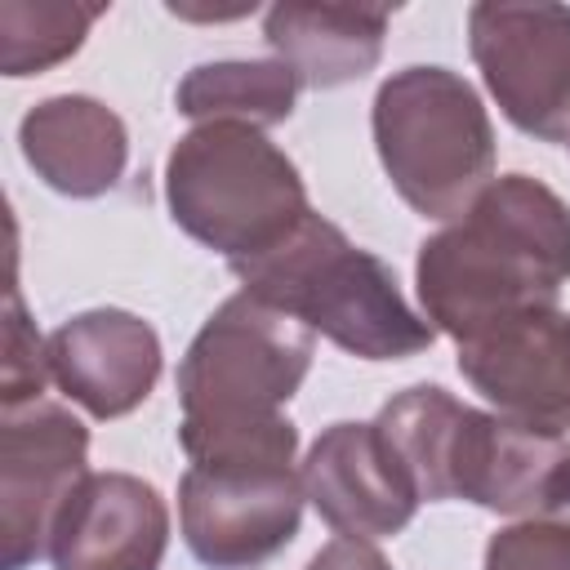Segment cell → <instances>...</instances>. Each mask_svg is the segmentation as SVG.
Wrapping results in <instances>:
<instances>
[{"label":"cell","mask_w":570,"mask_h":570,"mask_svg":"<svg viewBox=\"0 0 570 570\" xmlns=\"http://www.w3.org/2000/svg\"><path fill=\"white\" fill-rule=\"evenodd\" d=\"M570 281V209L530 174L490 183L419 249V298L432 330L468 343L512 316L557 307Z\"/></svg>","instance_id":"6da1fadb"},{"label":"cell","mask_w":570,"mask_h":570,"mask_svg":"<svg viewBox=\"0 0 570 570\" xmlns=\"http://www.w3.org/2000/svg\"><path fill=\"white\" fill-rule=\"evenodd\" d=\"M312 365V330L289 312L232 294L191 338L178 365V441L191 463H294L298 432L281 405Z\"/></svg>","instance_id":"7a4b0ae2"},{"label":"cell","mask_w":570,"mask_h":570,"mask_svg":"<svg viewBox=\"0 0 570 570\" xmlns=\"http://www.w3.org/2000/svg\"><path fill=\"white\" fill-rule=\"evenodd\" d=\"M374 423L428 503L468 499L508 517H548L570 503V436L481 414L428 383L387 401Z\"/></svg>","instance_id":"3957f363"},{"label":"cell","mask_w":570,"mask_h":570,"mask_svg":"<svg viewBox=\"0 0 570 570\" xmlns=\"http://www.w3.org/2000/svg\"><path fill=\"white\" fill-rule=\"evenodd\" d=\"M232 272L245 294L289 312L312 334H325L365 361H401L436 338L432 321L401 298L396 272L321 214H307L289 240Z\"/></svg>","instance_id":"277c9868"},{"label":"cell","mask_w":570,"mask_h":570,"mask_svg":"<svg viewBox=\"0 0 570 570\" xmlns=\"http://www.w3.org/2000/svg\"><path fill=\"white\" fill-rule=\"evenodd\" d=\"M165 196L174 223L232 267L276 249L312 214L294 160L240 120H209L178 138Z\"/></svg>","instance_id":"5b68a950"},{"label":"cell","mask_w":570,"mask_h":570,"mask_svg":"<svg viewBox=\"0 0 570 570\" xmlns=\"http://www.w3.org/2000/svg\"><path fill=\"white\" fill-rule=\"evenodd\" d=\"M374 142L392 187L423 218H459L494 174L490 116L445 67H405L379 85Z\"/></svg>","instance_id":"8992f818"},{"label":"cell","mask_w":570,"mask_h":570,"mask_svg":"<svg viewBox=\"0 0 570 570\" xmlns=\"http://www.w3.org/2000/svg\"><path fill=\"white\" fill-rule=\"evenodd\" d=\"M303 499L294 463H191L178 481V525L209 570H258L298 534Z\"/></svg>","instance_id":"52a82bcc"},{"label":"cell","mask_w":570,"mask_h":570,"mask_svg":"<svg viewBox=\"0 0 570 570\" xmlns=\"http://www.w3.org/2000/svg\"><path fill=\"white\" fill-rule=\"evenodd\" d=\"M472 58L503 116L543 138H570V9L566 4H472Z\"/></svg>","instance_id":"ba28073f"},{"label":"cell","mask_w":570,"mask_h":570,"mask_svg":"<svg viewBox=\"0 0 570 570\" xmlns=\"http://www.w3.org/2000/svg\"><path fill=\"white\" fill-rule=\"evenodd\" d=\"M89 432L62 405L31 401L4 410L0 432V543L4 570L49 557L53 521L85 476Z\"/></svg>","instance_id":"9c48e42d"},{"label":"cell","mask_w":570,"mask_h":570,"mask_svg":"<svg viewBox=\"0 0 570 570\" xmlns=\"http://www.w3.org/2000/svg\"><path fill=\"white\" fill-rule=\"evenodd\" d=\"M463 379L512 423L566 436L570 432V316L525 312L459 343Z\"/></svg>","instance_id":"30bf717a"},{"label":"cell","mask_w":570,"mask_h":570,"mask_svg":"<svg viewBox=\"0 0 570 570\" xmlns=\"http://www.w3.org/2000/svg\"><path fill=\"white\" fill-rule=\"evenodd\" d=\"M303 490L343 539H383L410 525L423 503L379 423H334L303 463Z\"/></svg>","instance_id":"8fae6325"},{"label":"cell","mask_w":570,"mask_h":570,"mask_svg":"<svg viewBox=\"0 0 570 570\" xmlns=\"http://www.w3.org/2000/svg\"><path fill=\"white\" fill-rule=\"evenodd\" d=\"M169 543L165 499L129 472H85L53 534V570H156Z\"/></svg>","instance_id":"7c38bea8"},{"label":"cell","mask_w":570,"mask_h":570,"mask_svg":"<svg viewBox=\"0 0 570 570\" xmlns=\"http://www.w3.org/2000/svg\"><path fill=\"white\" fill-rule=\"evenodd\" d=\"M160 374L156 330L120 307L80 312L49 334V379L94 419H120L147 401Z\"/></svg>","instance_id":"4fadbf2b"},{"label":"cell","mask_w":570,"mask_h":570,"mask_svg":"<svg viewBox=\"0 0 570 570\" xmlns=\"http://www.w3.org/2000/svg\"><path fill=\"white\" fill-rule=\"evenodd\" d=\"M18 138H22L27 165L62 196L111 191L129 156L120 116L80 94H62L27 111Z\"/></svg>","instance_id":"5bb4252c"},{"label":"cell","mask_w":570,"mask_h":570,"mask_svg":"<svg viewBox=\"0 0 570 570\" xmlns=\"http://www.w3.org/2000/svg\"><path fill=\"white\" fill-rule=\"evenodd\" d=\"M392 9L383 4H276L263 18L272 53L307 89H334L374 71Z\"/></svg>","instance_id":"9a60e30c"},{"label":"cell","mask_w":570,"mask_h":570,"mask_svg":"<svg viewBox=\"0 0 570 570\" xmlns=\"http://www.w3.org/2000/svg\"><path fill=\"white\" fill-rule=\"evenodd\" d=\"M298 76L281 58L254 62H205L191 67L178 85V111L209 125V120H240V125H276L294 111Z\"/></svg>","instance_id":"2e32d148"},{"label":"cell","mask_w":570,"mask_h":570,"mask_svg":"<svg viewBox=\"0 0 570 570\" xmlns=\"http://www.w3.org/2000/svg\"><path fill=\"white\" fill-rule=\"evenodd\" d=\"M102 18V4H0V67L4 76H31L80 49L85 31Z\"/></svg>","instance_id":"e0dca14e"},{"label":"cell","mask_w":570,"mask_h":570,"mask_svg":"<svg viewBox=\"0 0 570 570\" xmlns=\"http://www.w3.org/2000/svg\"><path fill=\"white\" fill-rule=\"evenodd\" d=\"M49 383V338L27 325L18 285L9 281V316H4V410L40 401Z\"/></svg>","instance_id":"ac0fdd59"},{"label":"cell","mask_w":570,"mask_h":570,"mask_svg":"<svg viewBox=\"0 0 570 570\" xmlns=\"http://www.w3.org/2000/svg\"><path fill=\"white\" fill-rule=\"evenodd\" d=\"M485 570H570V525L566 521H521L490 539Z\"/></svg>","instance_id":"d6986e66"},{"label":"cell","mask_w":570,"mask_h":570,"mask_svg":"<svg viewBox=\"0 0 570 570\" xmlns=\"http://www.w3.org/2000/svg\"><path fill=\"white\" fill-rule=\"evenodd\" d=\"M307 570H392V566L383 561V552H379L374 543L334 534V539L307 561Z\"/></svg>","instance_id":"ffe728a7"}]
</instances>
